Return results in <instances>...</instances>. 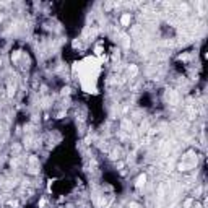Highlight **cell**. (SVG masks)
<instances>
[{"mask_svg": "<svg viewBox=\"0 0 208 208\" xmlns=\"http://www.w3.org/2000/svg\"><path fill=\"white\" fill-rule=\"evenodd\" d=\"M28 169H29V173L31 174H36L38 173V169H39V159L36 158V156H29L28 158Z\"/></svg>", "mask_w": 208, "mask_h": 208, "instance_id": "1", "label": "cell"}, {"mask_svg": "<svg viewBox=\"0 0 208 208\" xmlns=\"http://www.w3.org/2000/svg\"><path fill=\"white\" fill-rule=\"evenodd\" d=\"M121 26H124V28H127V26H130V21H132V15L130 13H122L121 15Z\"/></svg>", "mask_w": 208, "mask_h": 208, "instance_id": "2", "label": "cell"}, {"mask_svg": "<svg viewBox=\"0 0 208 208\" xmlns=\"http://www.w3.org/2000/svg\"><path fill=\"white\" fill-rule=\"evenodd\" d=\"M145 182H146V176L145 174H140L138 177H137V182H135V189L140 190L143 185H145Z\"/></svg>", "mask_w": 208, "mask_h": 208, "instance_id": "3", "label": "cell"}, {"mask_svg": "<svg viewBox=\"0 0 208 208\" xmlns=\"http://www.w3.org/2000/svg\"><path fill=\"white\" fill-rule=\"evenodd\" d=\"M20 57H21V50H13V54H11V62L17 63L20 60Z\"/></svg>", "mask_w": 208, "mask_h": 208, "instance_id": "4", "label": "cell"}, {"mask_svg": "<svg viewBox=\"0 0 208 208\" xmlns=\"http://www.w3.org/2000/svg\"><path fill=\"white\" fill-rule=\"evenodd\" d=\"M129 73H130V77H137V73H138L137 65H130L129 67Z\"/></svg>", "mask_w": 208, "mask_h": 208, "instance_id": "5", "label": "cell"}, {"mask_svg": "<svg viewBox=\"0 0 208 208\" xmlns=\"http://www.w3.org/2000/svg\"><path fill=\"white\" fill-rule=\"evenodd\" d=\"M192 205H194V200H192V198H189V200L184 202V208H190Z\"/></svg>", "mask_w": 208, "mask_h": 208, "instance_id": "6", "label": "cell"}, {"mask_svg": "<svg viewBox=\"0 0 208 208\" xmlns=\"http://www.w3.org/2000/svg\"><path fill=\"white\" fill-rule=\"evenodd\" d=\"M129 208H140V205H138V203H135V202H133V203H130V206H129Z\"/></svg>", "mask_w": 208, "mask_h": 208, "instance_id": "7", "label": "cell"}, {"mask_svg": "<svg viewBox=\"0 0 208 208\" xmlns=\"http://www.w3.org/2000/svg\"><path fill=\"white\" fill-rule=\"evenodd\" d=\"M0 65H2V60H0Z\"/></svg>", "mask_w": 208, "mask_h": 208, "instance_id": "8", "label": "cell"}]
</instances>
